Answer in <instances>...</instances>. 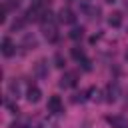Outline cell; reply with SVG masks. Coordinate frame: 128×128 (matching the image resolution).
<instances>
[{"label": "cell", "instance_id": "cell-1", "mask_svg": "<svg viewBox=\"0 0 128 128\" xmlns=\"http://www.w3.org/2000/svg\"><path fill=\"white\" fill-rule=\"evenodd\" d=\"M40 26H42V34H44V38L48 42H56L58 40V24H56V18L50 12L44 16V20L40 22Z\"/></svg>", "mask_w": 128, "mask_h": 128}, {"label": "cell", "instance_id": "cell-2", "mask_svg": "<svg viewBox=\"0 0 128 128\" xmlns=\"http://www.w3.org/2000/svg\"><path fill=\"white\" fill-rule=\"evenodd\" d=\"M0 48H2V54H4L6 58H10V56H14V54H16V44H14V40H12V38H8V36H4V38H2Z\"/></svg>", "mask_w": 128, "mask_h": 128}, {"label": "cell", "instance_id": "cell-3", "mask_svg": "<svg viewBox=\"0 0 128 128\" xmlns=\"http://www.w3.org/2000/svg\"><path fill=\"white\" fill-rule=\"evenodd\" d=\"M76 82H78V74L76 72H64V76L60 78V86L62 88H72V86H76Z\"/></svg>", "mask_w": 128, "mask_h": 128}, {"label": "cell", "instance_id": "cell-4", "mask_svg": "<svg viewBox=\"0 0 128 128\" xmlns=\"http://www.w3.org/2000/svg\"><path fill=\"white\" fill-rule=\"evenodd\" d=\"M46 108H48L50 114H60L62 112V100H60V96H50Z\"/></svg>", "mask_w": 128, "mask_h": 128}, {"label": "cell", "instance_id": "cell-5", "mask_svg": "<svg viewBox=\"0 0 128 128\" xmlns=\"http://www.w3.org/2000/svg\"><path fill=\"white\" fill-rule=\"evenodd\" d=\"M106 122L112 128H128V118L124 116H106Z\"/></svg>", "mask_w": 128, "mask_h": 128}, {"label": "cell", "instance_id": "cell-6", "mask_svg": "<svg viewBox=\"0 0 128 128\" xmlns=\"http://www.w3.org/2000/svg\"><path fill=\"white\" fill-rule=\"evenodd\" d=\"M58 20H60V22H64V24H74L76 14H74L70 8H62V10L58 12Z\"/></svg>", "mask_w": 128, "mask_h": 128}, {"label": "cell", "instance_id": "cell-7", "mask_svg": "<svg viewBox=\"0 0 128 128\" xmlns=\"http://www.w3.org/2000/svg\"><path fill=\"white\" fill-rule=\"evenodd\" d=\"M40 96H42V92H40L38 86H28V90H26V100H28L30 104H36V102L40 100Z\"/></svg>", "mask_w": 128, "mask_h": 128}, {"label": "cell", "instance_id": "cell-8", "mask_svg": "<svg viewBox=\"0 0 128 128\" xmlns=\"http://www.w3.org/2000/svg\"><path fill=\"white\" fill-rule=\"evenodd\" d=\"M118 98V86L116 84H110L108 86V92H106V102H114Z\"/></svg>", "mask_w": 128, "mask_h": 128}, {"label": "cell", "instance_id": "cell-9", "mask_svg": "<svg viewBox=\"0 0 128 128\" xmlns=\"http://www.w3.org/2000/svg\"><path fill=\"white\" fill-rule=\"evenodd\" d=\"M108 24L114 26V28L120 26V24H122V14H120V12H112V14L108 16Z\"/></svg>", "mask_w": 128, "mask_h": 128}, {"label": "cell", "instance_id": "cell-10", "mask_svg": "<svg viewBox=\"0 0 128 128\" xmlns=\"http://www.w3.org/2000/svg\"><path fill=\"white\" fill-rule=\"evenodd\" d=\"M68 36H70L72 40H78V38H82V36H84V28H82V26H74V28L70 30V34H68Z\"/></svg>", "mask_w": 128, "mask_h": 128}, {"label": "cell", "instance_id": "cell-11", "mask_svg": "<svg viewBox=\"0 0 128 128\" xmlns=\"http://www.w3.org/2000/svg\"><path fill=\"white\" fill-rule=\"evenodd\" d=\"M10 92H12L14 98L20 96V82H18V80H12V82H10Z\"/></svg>", "mask_w": 128, "mask_h": 128}, {"label": "cell", "instance_id": "cell-12", "mask_svg": "<svg viewBox=\"0 0 128 128\" xmlns=\"http://www.w3.org/2000/svg\"><path fill=\"white\" fill-rule=\"evenodd\" d=\"M36 74H38V76H46V74H48V70H46V62H44V60H40V62L36 64Z\"/></svg>", "mask_w": 128, "mask_h": 128}, {"label": "cell", "instance_id": "cell-13", "mask_svg": "<svg viewBox=\"0 0 128 128\" xmlns=\"http://www.w3.org/2000/svg\"><path fill=\"white\" fill-rule=\"evenodd\" d=\"M2 6H4L6 10H16V8H18V0H4Z\"/></svg>", "mask_w": 128, "mask_h": 128}, {"label": "cell", "instance_id": "cell-14", "mask_svg": "<svg viewBox=\"0 0 128 128\" xmlns=\"http://www.w3.org/2000/svg\"><path fill=\"white\" fill-rule=\"evenodd\" d=\"M56 66H58V68H62V66H64V60H62V56H60V54H56Z\"/></svg>", "mask_w": 128, "mask_h": 128}, {"label": "cell", "instance_id": "cell-15", "mask_svg": "<svg viewBox=\"0 0 128 128\" xmlns=\"http://www.w3.org/2000/svg\"><path fill=\"white\" fill-rule=\"evenodd\" d=\"M104 2H110V4H112V2H116V0H104Z\"/></svg>", "mask_w": 128, "mask_h": 128}]
</instances>
